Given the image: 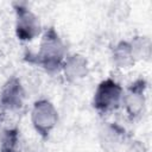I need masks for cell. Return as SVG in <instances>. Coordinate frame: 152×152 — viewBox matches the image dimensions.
Returning <instances> with one entry per match:
<instances>
[{
	"label": "cell",
	"mask_w": 152,
	"mask_h": 152,
	"mask_svg": "<svg viewBox=\"0 0 152 152\" xmlns=\"http://www.w3.org/2000/svg\"><path fill=\"white\" fill-rule=\"evenodd\" d=\"M38 62L48 71H56L62 69L65 59V48L55 28H49L42 38L39 52L37 55Z\"/></svg>",
	"instance_id": "cell-1"
},
{
	"label": "cell",
	"mask_w": 152,
	"mask_h": 152,
	"mask_svg": "<svg viewBox=\"0 0 152 152\" xmlns=\"http://www.w3.org/2000/svg\"><path fill=\"white\" fill-rule=\"evenodd\" d=\"M122 87L114 80L107 78L97 86L94 93L93 104L99 112L108 113L116 109L122 103Z\"/></svg>",
	"instance_id": "cell-2"
},
{
	"label": "cell",
	"mask_w": 152,
	"mask_h": 152,
	"mask_svg": "<svg viewBox=\"0 0 152 152\" xmlns=\"http://www.w3.org/2000/svg\"><path fill=\"white\" fill-rule=\"evenodd\" d=\"M31 122L39 135L48 138L58 122L56 107L49 100L36 101L31 110Z\"/></svg>",
	"instance_id": "cell-3"
},
{
	"label": "cell",
	"mask_w": 152,
	"mask_h": 152,
	"mask_svg": "<svg viewBox=\"0 0 152 152\" xmlns=\"http://www.w3.org/2000/svg\"><path fill=\"white\" fill-rule=\"evenodd\" d=\"M15 33L20 40H32L40 33L39 18L27 7L19 5L15 8Z\"/></svg>",
	"instance_id": "cell-4"
},
{
	"label": "cell",
	"mask_w": 152,
	"mask_h": 152,
	"mask_svg": "<svg viewBox=\"0 0 152 152\" xmlns=\"http://www.w3.org/2000/svg\"><path fill=\"white\" fill-rule=\"evenodd\" d=\"M25 100V90L17 77L10 78L0 91V104L5 109H18Z\"/></svg>",
	"instance_id": "cell-5"
},
{
	"label": "cell",
	"mask_w": 152,
	"mask_h": 152,
	"mask_svg": "<svg viewBox=\"0 0 152 152\" xmlns=\"http://www.w3.org/2000/svg\"><path fill=\"white\" fill-rule=\"evenodd\" d=\"M145 83L144 81H137L128 89L122 97V104L126 108V112L131 116H138L141 114L145 107Z\"/></svg>",
	"instance_id": "cell-6"
},
{
	"label": "cell",
	"mask_w": 152,
	"mask_h": 152,
	"mask_svg": "<svg viewBox=\"0 0 152 152\" xmlns=\"http://www.w3.org/2000/svg\"><path fill=\"white\" fill-rule=\"evenodd\" d=\"M62 70L68 82H77L87 76L88 62L82 55L74 53L71 56L65 57L62 65Z\"/></svg>",
	"instance_id": "cell-7"
},
{
	"label": "cell",
	"mask_w": 152,
	"mask_h": 152,
	"mask_svg": "<svg viewBox=\"0 0 152 152\" xmlns=\"http://www.w3.org/2000/svg\"><path fill=\"white\" fill-rule=\"evenodd\" d=\"M112 58H113V63L116 65V68H121V69L131 68L134 64L135 58H134L129 42L118 43L113 49Z\"/></svg>",
	"instance_id": "cell-8"
},
{
	"label": "cell",
	"mask_w": 152,
	"mask_h": 152,
	"mask_svg": "<svg viewBox=\"0 0 152 152\" xmlns=\"http://www.w3.org/2000/svg\"><path fill=\"white\" fill-rule=\"evenodd\" d=\"M0 152H19V133L7 128L0 135Z\"/></svg>",
	"instance_id": "cell-9"
},
{
	"label": "cell",
	"mask_w": 152,
	"mask_h": 152,
	"mask_svg": "<svg viewBox=\"0 0 152 152\" xmlns=\"http://www.w3.org/2000/svg\"><path fill=\"white\" fill-rule=\"evenodd\" d=\"M135 59L148 57L150 55V42L145 37H135L133 42L129 43Z\"/></svg>",
	"instance_id": "cell-10"
},
{
	"label": "cell",
	"mask_w": 152,
	"mask_h": 152,
	"mask_svg": "<svg viewBox=\"0 0 152 152\" xmlns=\"http://www.w3.org/2000/svg\"><path fill=\"white\" fill-rule=\"evenodd\" d=\"M102 135H103V142L104 145L108 147V146H114L115 144H118L120 141V137H121V132L118 127L115 126H107L103 132H102Z\"/></svg>",
	"instance_id": "cell-11"
},
{
	"label": "cell",
	"mask_w": 152,
	"mask_h": 152,
	"mask_svg": "<svg viewBox=\"0 0 152 152\" xmlns=\"http://www.w3.org/2000/svg\"><path fill=\"white\" fill-rule=\"evenodd\" d=\"M125 152H147V150H146L145 145L141 141H137L135 140V141H132L127 146Z\"/></svg>",
	"instance_id": "cell-12"
}]
</instances>
